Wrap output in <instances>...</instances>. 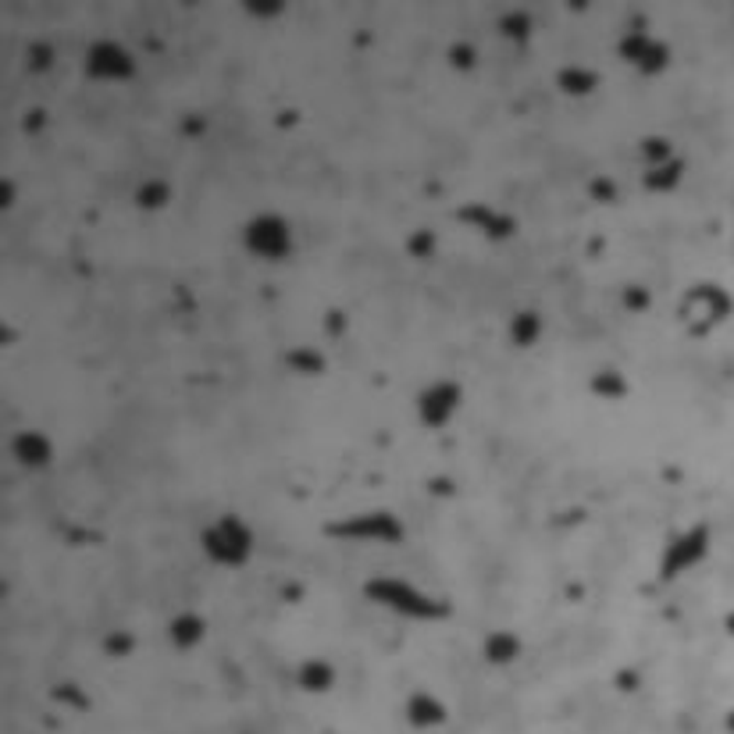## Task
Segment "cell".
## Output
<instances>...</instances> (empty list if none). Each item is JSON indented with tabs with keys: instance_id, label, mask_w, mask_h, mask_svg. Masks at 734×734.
Listing matches in <instances>:
<instances>
[{
	"instance_id": "6da1fadb",
	"label": "cell",
	"mask_w": 734,
	"mask_h": 734,
	"mask_svg": "<svg viewBox=\"0 0 734 734\" xmlns=\"http://www.w3.org/2000/svg\"><path fill=\"white\" fill-rule=\"evenodd\" d=\"M254 528H249L240 513H217L214 521H208L200 528V550L211 560L214 567H228L240 571L243 564H249L254 556Z\"/></svg>"
},
{
	"instance_id": "7a4b0ae2",
	"label": "cell",
	"mask_w": 734,
	"mask_h": 734,
	"mask_svg": "<svg viewBox=\"0 0 734 734\" xmlns=\"http://www.w3.org/2000/svg\"><path fill=\"white\" fill-rule=\"evenodd\" d=\"M731 310H734V300L727 296V289H721L716 283H699L684 292L678 315L692 336H710L716 325H724L731 318Z\"/></svg>"
},
{
	"instance_id": "3957f363",
	"label": "cell",
	"mask_w": 734,
	"mask_h": 734,
	"mask_svg": "<svg viewBox=\"0 0 734 734\" xmlns=\"http://www.w3.org/2000/svg\"><path fill=\"white\" fill-rule=\"evenodd\" d=\"M243 246H246L249 257L278 264V260H286L292 254V225L275 211L254 214L243 225Z\"/></svg>"
},
{
	"instance_id": "277c9868",
	"label": "cell",
	"mask_w": 734,
	"mask_h": 734,
	"mask_svg": "<svg viewBox=\"0 0 734 734\" xmlns=\"http://www.w3.org/2000/svg\"><path fill=\"white\" fill-rule=\"evenodd\" d=\"M136 72V57L118 40H97L86 51V75L93 83H129Z\"/></svg>"
},
{
	"instance_id": "5b68a950",
	"label": "cell",
	"mask_w": 734,
	"mask_h": 734,
	"mask_svg": "<svg viewBox=\"0 0 734 734\" xmlns=\"http://www.w3.org/2000/svg\"><path fill=\"white\" fill-rule=\"evenodd\" d=\"M464 403V389L457 382H432L417 393V417L425 428H446Z\"/></svg>"
},
{
	"instance_id": "8992f818",
	"label": "cell",
	"mask_w": 734,
	"mask_h": 734,
	"mask_svg": "<svg viewBox=\"0 0 734 734\" xmlns=\"http://www.w3.org/2000/svg\"><path fill=\"white\" fill-rule=\"evenodd\" d=\"M11 460L25 471H43L54 464V439L40 428H22L11 435Z\"/></svg>"
},
{
	"instance_id": "52a82bcc",
	"label": "cell",
	"mask_w": 734,
	"mask_h": 734,
	"mask_svg": "<svg viewBox=\"0 0 734 734\" xmlns=\"http://www.w3.org/2000/svg\"><path fill=\"white\" fill-rule=\"evenodd\" d=\"M449 721V710L439 695L432 692H414L407 699V724L414 731H439Z\"/></svg>"
},
{
	"instance_id": "ba28073f",
	"label": "cell",
	"mask_w": 734,
	"mask_h": 734,
	"mask_svg": "<svg viewBox=\"0 0 734 734\" xmlns=\"http://www.w3.org/2000/svg\"><path fill=\"white\" fill-rule=\"evenodd\" d=\"M168 638H171V646H175L179 652H190V649H196L208 638V620L200 617V614H193V610L175 614V617L168 620Z\"/></svg>"
},
{
	"instance_id": "9c48e42d",
	"label": "cell",
	"mask_w": 734,
	"mask_h": 734,
	"mask_svg": "<svg viewBox=\"0 0 734 734\" xmlns=\"http://www.w3.org/2000/svg\"><path fill=\"white\" fill-rule=\"evenodd\" d=\"M296 684H300L304 692L310 695H325L336 689V667L321 660V656H310V660L300 663V670H296Z\"/></svg>"
},
{
	"instance_id": "30bf717a",
	"label": "cell",
	"mask_w": 734,
	"mask_h": 734,
	"mask_svg": "<svg viewBox=\"0 0 734 734\" xmlns=\"http://www.w3.org/2000/svg\"><path fill=\"white\" fill-rule=\"evenodd\" d=\"M521 652H524V646H521V638L513 635V631H492V635H486V642H481V656H486L492 667L518 663Z\"/></svg>"
},
{
	"instance_id": "8fae6325",
	"label": "cell",
	"mask_w": 734,
	"mask_h": 734,
	"mask_svg": "<svg viewBox=\"0 0 734 734\" xmlns=\"http://www.w3.org/2000/svg\"><path fill=\"white\" fill-rule=\"evenodd\" d=\"M507 336L513 347H521V350L535 347V342L542 339V315L539 310H518L507 325Z\"/></svg>"
},
{
	"instance_id": "7c38bea8",
	"label": "cell",
	"mask_w": 734,
	"mask_h": 734,
	"mask_svg": "<svg viewBox=\"0 0 734 734\" xmlns=\"http://www.w3.org/2000/svg\"><path fill=\"white\" fill-rule=\"evenodd\" d=\"M556 86H560V93H567V97H588V93H596L599 75H596V72H588V68L571 65V68H560Z\"/></svg>"
},
{
	"instance_id": "4fadbf2b",
	"label": "cell",
	"mask_w": 734,
	"mask_h": 734,
	"mask_svg": "<svg viewBox=\"0 0 734 734\" xmlns=\"http://www.w3.org/2000/svg\"><path fill=\"white\" fill-rule=\"evenodd\" d=\"M168 200H171V185L161 179L143 182L136 190V208H143V211H161V208H168Z\"/></svg>"
},
{
	"instance_id": "5bb4252c",
	"label": "cell",
	"mask_w": 734,
	"mask_h": 734,
	"mask_svg": "<svg viewBox=\"0 0 734 734\" xmlns=\"http://www.w3.org/2000/svg\"><path fill=\"white\" fill-rule=\"evenodd\" d=\"M652 46V36H646V33H631V36H624L620 40V46H617V54L628 61V65H635L638 68V61L646 57V51Z\"/></svg>"
},
{
	"instance_id": "9a60e30c",
	"label": "cell",
	"mask_w": 734,
	"mask_h": 734,
	"mask_svg": "<svg viewBox=\"0 0 734 734\" xmlns=\"http://www.w3.org/2000/svg\"><path fill=\"white\" fill-rule=\"evenodd\" d=\"M667 65H670V51H667V43L652 40V46L646 51V57L638 61V72H642V75H660Z\"/></svg>"
},
{
	"instance_id": "2e32d148",
	"label": "cell",
	"mask_w": 734,
	"mask_h": 734,
	"mask_svg": "<svg viewBox=\"0 0 734 734\" xmlns=\"http://www.w3.org/2000/svg\"><path fill=\"white\" fill-rule=\"evenodd\" d=\"M246 11L249 14H278V11H283V4H257V0H254V4H246Z\"/></svg>"
},
{
	"instance_id": "e0dca14e",
	"label": "cell",
	"mask_w": 734,
	"mask_h": 734,
	"mask_svg": "<svg viewBox=\"0 0 734 734\" xmlns=\"http://www.w3.org/2000/svg\"><path fill=\"white\" fill-rule=\"evenodd\" d=\"M731 731H734V716H731Z\"/></svg>"
}]
</instances>
